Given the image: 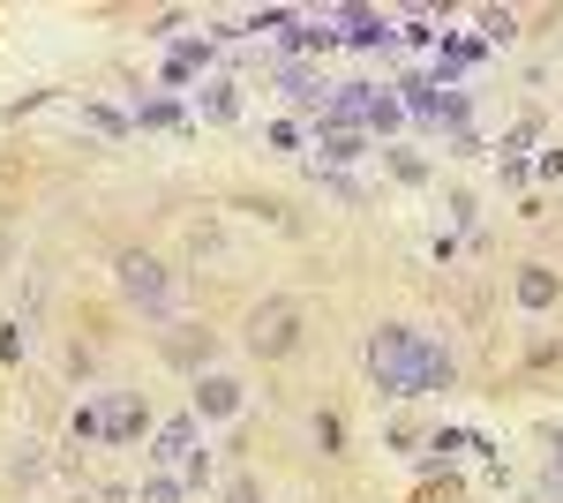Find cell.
Here are the masks:
<instances>
[{"label": "cell", "mask_w": 563, "mask_h": 503, "mask_svg": "<svg viewBox=\"0 0 563 503\" xmlns=\"http://www.w3.org/2000/svg\"><path fill=\"white\" fill-rule=\"evenodd\" d=\"M368 383H376V398L406 406L413 383H421V331H406V324H376V331H368Z\"/></svg>", "instance_id": "cell-1"}, {"label": "cell", "mask_w": 563, "mask_h": 503, "mask_svg": "<svg viewBox=\"0 0 563 503\" xmlns=\"http://www.w3.org/2000/svg\"><path fill=\"white\" fill-rule=\"evenodd\" d=\"M113 278H121V300H129V308H143V316H174V278H166L158 255L129 249L121 263H113Z\"/></svg>", "instance_id": "cell-2"}, {"label": "cell", "mask_w": 563, "mask_h": 503, "mask_svg": "<svg viewBox=\"0 0 563 503\" xmlns=\"http://www.w3.org/2000/svg\"><path fill=\"white\" fill-rule=\"evenodd\" d=\"M294 346H301V308L286 294L256 300V308H249V353H256V361H286Z\"/></svg>", "instance_id": "cell-3"}, {"label": "cell", "mask_w": 563, "mask_h": 503, "mask_svg": "<svg viewBox=\"0 0 563 503\" xmlns=\"http://www.w3.org/2000/svg\"><path fill=\"white\" fill-rule=\"evenodd\" d=\"M331 23H339V39L361 45V53H376V45H398V15H384V8H331Z\"/></svg>", "instance_id": "cell-4"}, {"label": "cell", "mask_w": 563, "mask_h": 503, "mask_svg": "<svg viewBox=\"0 0 563 503\" xmlns=\"http://www.w3.org/2000/svg\"><path fill=\"white\" fill-rule=\"evenodd\" d=\"M271 84L286 90L294 106H308V113H323V98H331L323 68H308V61H294V53H278V61H271Z\"/></svg>", "instance_id": "cell-5"}, {"label": "cell", "mask_w": 563, "mask_h": 503, "mask_svg": "<svg viewBox=\"0 0 563 503\" xmlns=\"http://www.w3.org/2000/svg\"><path fill=\"white\" fill-rule=\"evenodd\" d=\"M368 106H376V84H331L316 128H368Z\"/></svg>", "instance_id": "cell-6"}, {"label": "cell", "mask_w": 563, "mask_h": 503, "mask_svg": "<svg viewBox=\"0 0 563 503\" xmlns=\"http://www.w3.org/2000/svg\"><path fill=\"white\" fill-rule=\"evenodd\" d=\"M368 158V135L361 128H316V166L323 173H346Z\"/></svg>", "instance_id": "cell-7"}, {"label": "cell", "mask_w": 563, "mask_h": 503, "mask_svg": "<svg viewBox=\"0 0 563 503\" xmlns=\"http://www.w3.org/2000/svg\"><path fill=\"white\" fill-rule=\"evenodd\" d=\"M196 436H203V420H196V414H174L166 428H158L151 459H158V466H188V459H196Z\"/></svg>", "instance_id": "cell-8"}, {"label": "cell", "mask_w": 563, "mask_h": 503, "mask_svg": "<svg viewBox=\"0 0 563 503\" xmlns=\"http://www.w3.org/2000/svg\"><path fill=\"white\" fill-rule=\"evenodd\" d=\"M211 61H218V39H174V53H166V84H196Z\"/></svg>", "instance_id": "cell-9"}, {"label": "cell", "mask_w": 563, "mask_h": 503, "mask_svg": "<svg viewBox=\"0 0 563 503\" xmlns=\"http://www.w3.org/2000/svg\"><path fill=\"white\" fill-rule=\"evenodd\" d=\"M241 414V383L233 376H196V420H233Z\"/></svg>", "instance_id": "cell-10"}, {"label": "cell", "mask_w": 563, "mask_h": 503, "mask_svg": "<svg viewBox=\"0 0 563 503\" xmlns=\"http://www.w3.org/2000/svg\"><path fill=\"white\" fill-rule=\"evenodd\" d=\"M451 383H459V361H451L435 338H421V383H413V398H443Z\"/></svg>", "instance_id": "cell-11"}, {"label": "cell", "mask_w": 563, "mask_h": 503, "mask_svg": "<svg viewBox=\"0 0 563 503\" xmlns=\"http://www.w3.org/2000/svg\"><path fill=\"white\" fill-rule=\"evenodd\" d=\"M511 294H519V308H533V316H541V308H556L563 278L549 271V263H526V271H519V286H511Z\"/></svg>", "instance_id": "cell-12"}, {"label": "cell", "mask_w": 563, "mask_h": 503, "mask_svg": "<svg viewBox=\"0 0 563 503\" xmlns=\"http://www.w3.org/2000/svg\"><path fill=\"white\" fill-rule=\"evenodd\" d=\"M143 420H151V406H143L135 391H121V398L106 406V444H129V436H143Z\"/></svg>", "instance_id": "cell-13"}, {"label": "cell", "mask_w": 563, "mask_h": 503, "mask_svg": "<svg viewBox=\"0 0 563 503\" xmlns=\"http://www.w3.org/2000/svg\"><path fill=\"white\" fill-rule=\"evenodd\" d=\"M196 113H203V121H241V84L211 76V84L196 90Z\"/></svg>", "instance_id": "cell-14"}, {"label": "cell", "mask_w": 563, "mask_h": 503, "mask_svg": "<svg viewBox=\"0 0 563 503\" xmlns=\"http://www.w3.org/2000/svg\"><path fill=\"white\" fill-rule=\"evenodd\" d=\"M218 353V338L211 331H180V338H166V361H180V369H203Z\"/></svg>", "instance_id": "cell-15"}, {"label": "cell", "mask_w": 563, "mask_h": 503, "mask_svg": "<svg viewBox=\"0 0 563 503\" xmlns=\"http://www.w3.org/2000/svg\"><path fill=\"white\" fill-rule=\"evenodd\" d=\"M286 45H294V53H331V45H339V23H331V15H308L301 31H286Z\"/></svg>", "instance_id": "cell-16"}, {"label": "cell", "mask_w": 563, "mask_h": 503, "mask_svg": "<svg viewBox=\"0 0 563 503\" xmlns=\"http://www.w3.org/2000/svg\"><path fill=\"white\" fill-rule=\"evenodd\" d=\"M188 113H180V98H143L135 106V128H180Z\"/></svg>", "instance_id": "cell-17"}, {"label": "cell", "mask_w": 563, "mask_h": 503, "mask_svg": "<svg viewBox=\"0 0 563 503\" xmlns=\"http://www.w3.org/2000/svg\"><path fill=\"white\" fill-rule=\"evenodd\" d=\"M519 39V15L511 8H481V45H511Z\"/></svg>", "instance_id": "cell-18"}, {"label": "cell", "mask_w": 563, "mask_h": 503, "mask_svg": "<svg viewBox=\"0 0 563 503\" xmlns=\"http://www.w3.org/2000/svg\"><path fill=\"white\" fill-rule=\"evenodd\" d=\"M308 173H316V188H323V196H339V204H368V188H361L353 173H323V166H308Z\"/></svg>", "instance_id": "cell-19"}, {"label": "cell", "mask_w": 563, "mask_h": 503, "mask_svg": "<svg viewBox=\"0 0 563 503\" xmlns=\"http://www.w3.org/2000/svg\"><path fill=\"white\" fill-rule=\"evenodd\" d=\"M398 121H406V98H384V90H376V106H368V135H390Z\"/></svg>", "instance_id": "cell-20"}, {"label": "cell", "mask_w": 563, "mask_h": 503, "mask_svg": "<svg viewBox=\"0 0 563 503\" xmlns=\"http://www.w3.org/2000/svg\"><path fill=\"white\" fill-rule=\"evenodd\" d=\"M135 503H180V481L174 473H151V481L135 489Z\"/></svg>", "instance_id": "cell-21"}, {"label": "cell", "mask_w": 563, "mask_h": 503, "mask_svg": "<svg viewBox=\"0 0 563 503\" xmlns=\"http://www.w3.org/2000/svg\"><path fill=\"white\" fill-rule=\"evenodd\" d=\"M316 444H323V451H339V444H346V420H339V414H316Z\"/></svg>", "instance_id": "cell-22"}, {"label": "cell", "mask_w": 563, "mask_h": 503, "mask_svg": "<svg viewBox=\"0 0 563 503\" xmlns=\"http://www.w3.org/2000/svg\"><path fill=\"white\" fill-rule=\"evenodd\" d=\"M390 173H398V181H429V158H413V151H390Z\"/></svg>", "instance_id": "cell-23"}, {"label": "cell", "mask_w": 563, "mask_h": 503, "mask_svg": "<svg viewBox=\"0 0 563 503\" xmlns=\"http://www.w3.org/2000/svg\"><path fill=\"white\" fill-rule=\"evenodd\" d=\"M90 436H106V414L98 406H76V444H90Z\"/></svg>", "instance_id": "cell-24"}, {"label": "cell", "mask_w": 563, "mask_h": 503, "mask_svg": "<svg viewBox=\"0 0 563 503\" xmlns=\"http://www.w3.org/2000/svg\"><path fill=\"white\" fill-rule=\"evenodd\" d=\"M541 496H563V436H556V451H549V473H541Z\"/></svg>", "instance_id": "cell-25"}, {"label": "cell", "mask_w": 563, "mask_h": 503, "mask_svg": "<svg viewBox=\"0 0 563 503\" xmlns=\"http://www.w3.org/2000/svg\"><path fill=\"white\" fill-rule=\"evenodd\" d=\"M84 121H90V128H106V135H121V128H129L121 113H106V106H84Z\"/></svg>", "instance_id": "cell-26"}, {"label": "cell", "mask_w": 563, "mask_h": 503, "mask_svg": "<svg viewBox=\"0 0 563 503\" xmlns=\"http://www.w3.org/2000/svg\"><path fill=\"white\" fill-rule=\"evenodd\" d=\"M225 503H263V496H256V481H249V473H241V481H233V489H225Z\"/></svg>", "instance_id": "cell-27"}, {"label": "cell", "mask_w": 563, "mask_h": 503, "mask_svg": "<svg viewBox=\"0 0 563 503\" xmlns=\"http://www.w3.org/2000/svg\"><path fill=\"white\" fill-rule=\"evenodd\" d=\"M68 503H98V496H68Z\"/></svg>", "instance_id": "cell-28"}]
</instances>
